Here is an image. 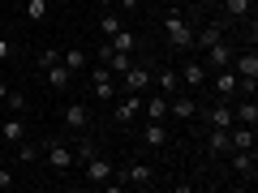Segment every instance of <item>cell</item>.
Returning a JSON list of instances; mask_svg holds the SVG:
<instances>
[{
  "label": "cell",
  "mask_w": 258,
  "mask_h": 193,
  "mask_svg": "<svg viewBox=\"0 0 258 193\" xmlns=\"http://www.w3.org/2000/svg\"><path fill=\"white\" fill-rule=\"evenodd\" d=\"M112 116H116L120 125H129V120H138V116H142V94H129V90H125V99L116 103V112H112Z\"/></svg>",
  "instance_id": "10"
},
{
  "label": "cell",
  "mask_w": 258,
  "mask_h": 193,
  "mask_svg": "<svg viewBox=\"0 0 258 193\" xmlns=\"http://www.w3.org/2000/svg\"><path fill=\"white\" fill-rule=\"evenodd\" d=\"M198 116H207V120H211V129H232V125H237V116H232V108H228V103H215L211 112H198Z\"/></svg>",
  "instance_id": "14"
},
{
  "label": "cell",
  "mask_w": 258,
  "mask_h": 193,
  "mask_svg": "<svg viewBox=\"0 0 258 193\" xmlns=\"http://www.w3.org/2000/svg\"><path fill=\"white\" fill-rule=\"evenodd\" d=\"M120 180H125V189H151V180H155V172H151L147 163H129L125 172H120Z\"/></svg>",
  "instance_id": "5"
},
{
  "label": "cell",
  "mask_w": 258,
  "mask_h": 193,
  "mask_svg": "<svg viewBox=\"0 0 258 193\" xmlns=\"http://www.w3.org/2000/svg\"><path fill=\"white\" fill-rule=\"evenodd\" d=\"M9 56H13V43H9L5 35H0V60H9Z\"/></svg>",
  "instance_id": "34"
},
{
  "label": "cell",
  "mask_w": 258,
  "mask_h": 193,
  "mask_svg": "<svg viewBox=\"0 0 258 193\" xmlns=\"http://www.w3.org/2000/svg\"><path fill=\"white\" fill-rule=\"evenodd\" d=\"M60 60H64V69H69V73H82V69H86V52H82V47H69Z\"/></svg>",
  "instance_id": "24"
},
{
  "label": "cell",
  "mask_w": 258,
  "mask_h": 193,
  "mask_svg": "<svg viewBox=\"0 0 258 193\" xmlns=\"http://www.w3.org/2000/svg\"><path fill=\"white\" fill-rule=\"evenodd\" d=\"M108 43H112V47H116V52H134V47H138V39H134V30H125V26H120V30H116V35H112V39H108Z\"/></svg>",
  "instance_id": "25"
},
{
  "label": "cell",
  "mask_w": 258,
  "mask_h": 193,
  "mask_svg": "<svg viewBox=\"0 0 258 193\" xmlns=\"http://www.w3.org/2000/svg\"><path fill=\"white\" fill-rule=\"evenodd\" d=\"M35 155H39L35 146H26V142H18V159H22V163H30V159H35Z\"/></svg>",
  "instance_id": "31"
},
{
  "label": "cell",
  "mask_w": 258,
  "mask_h": 193,
  "mask_svg": "<svg viewBox=\"0 0 258 193\" xmlns=\"http://www.w3.org/2000/svg\"><path fill=\"white\" fill-rule=\"evenodd\" d=\"M168 116H176V120H194V116H198V103H194V94H181V90H176L172 99H168Z\"/></svg>",
  "instance_id": "8"
},
{
  "label": "cell",
  "mask_w": 258,
  "mask_h": 193,
  "mask_svg": "<svg viewBox=\"0 0 258 193\" xmlns=\"http://www.w3.org/2000/svg\"><path fill=\"white\" fill-rule=\"evenodd\" d=\"M228 155H232V172L254 180V150H228Z\"/></svg>",
  "instance_id": "15"
},
{
  "label": "cell",
  "mask_w": 258,
  "mask_h": 193,
  "mask_svg": "<svg viewBox=\"0 0 258 193\" xmlns=\"http://www.w3.org/2000/svg\"><path fill=\"white\" fill-rule=\"evenodd\" d=\"M207 73H211V69H228V64H232V47L228 43H224V39H215V43L211 47H207Z\"/></svg>",
  "instance_id": "7"
},
{
  "label": "cell",
  "mask_w": 258,
  "mask_h": 193,
  "mask_svg": "<svg viewBox=\"0 0 258 193\" xmlns=\"http://www.w3.org/2000/svg\"><path fill=\"white\" fill-rule=\"evenodd\" d=\"M142 142H147V146H164V142H168L164 120H147V129H142Z\"/></svg>",
  "instance_id": "17"
},
{
  "label": "cell",
  "mask_w": 258,
  "mask_h": 193,
  "mask_svg": "<svg viewBox=\"0 0 258 193\" xmlns=\"http://www.w3.org/2000/svg\"><path fill=\"white\" fill-rule=\"evenodd\" d=\"M142 108H147V120H164L168 116V94H151V99H142Z\"/></svg>",
  "instance_id": "16"
},
{
  "label": "cell",
  "mask_w": 258,
  "mask_h": 193,
  "mask_svg": "<svg viewBox=\"0 0 258 193\" xmlns=\"http://www.w3.org/2000/svg\"><path fill=\"white\" fill-rule=\"evenodd\" d=\"M155 86H159V94H168V99H172V94H176V86H181L176 69H159V73H155Z\"/></svg>",
  "instance_id": "21"
},
{
  "label": "cell",
  "mask_w": 258,
  "mask_h": 193,
  "mask_svg": "<svg viewBox=\"0 0 258 193\" xmlns=\"http://www.w3.org/2000/svg\"><path fill=\"white\" fill-rule=\"evenodd\" d=\"M194 5H207V0H194Z\"/></svg>",
  "instance_id": "37"
},
{
  "label": "cell",
  "mask_w": 258,
  "mask_h": 193,
  "mask_svg": "<svg viewBox=\"0 0 258 193\" xmlns=\"http://www.w3.org/2000/svg\"><path fill=\"white\" fill-rule=\"evenodd\" d=\"M86 120H91L86 103H69V108H64V125L69 129H86Z\"/></svg>",
  "instance_id": "18"
},
{
  "label": "cell",
  "mask_w": 258,
  "mask_h": 193,
  "mask_svg": "<svg viewBox=\"0 0 258 193\" xmlns=\"http://www.w3.org/2000/svg\"><path fill=\"white\" fill-rule=\"evenodd\" d=\"M176 77H181V82L189 86V90H198V86L207 82V64H203V60H185V69H181Z\"/></svg>",
  "instance_id": "11"
},
{
  "label": "cell",
  "mask_w": 258,
  "mask_h": 193,
  "mask_svg": "<svg viewBox=\"0 0 258 193\" xmlns=\"http://www.w3.org/2000/svg\"><path fill=\"white\" fill-rule=\"evenodd\" d=\"M74 163H78L74 146H64V142H47V167H52V172H69Z\"/></svg>",
  "instance_id": "3"
},
{
  "label": "cell",
  "mask_w": 258,
  "mask_h": 193,
  "mask_svg": "<svg viewBox=\"0 0 258 193\" xmlns=\"http://www.w3.org/2000/svg\"><path fill=\"white\" fill-rule=\"evenodd\" d=\"M0 189H13V172L9 167H0Z\"/></svg>",
  "instance_id": "33"
},
{
  "label": "cell",
  "mask_w": 258,
  "mask_h": 193,
  "mask_svg": "<svg viewBox=\"0 0 258 193\" xmlns=\"http://www.w3.org/2000/svg\"><path fill=\"white\" fill-rule=\"evenodd\" d=\"M22 13H26V22H43L47 18V0H26V9H22Z\"/></svg>",
  "instance_id": "27"
},
{
  "label": "cell",
  "mask_w": 258,
  "mask_h": 193,
  "mask_svg": "<svg viewBox=\"0 0 258 193\" xmlns=\"http://www.w3.org/2000/svg\"><path fill=\"white\" fill-rule=\"evenodd\" d=\"M164 35H168V43H172L176 52L194 47V26L181 18V13H168V18H164Z\"/></svg>",
  "instance_id": "1"
},
{
  "label": "cell",
  "mask_w": 258,
  "mask_h": 193,
  "mask_svg": "<svg viewBox=\"0 0 258 193\" xmlns=\"http://www.w3.org/2000/svg\"><path fill=\"white\" fill-rule=\"evenodd\" d=\"M52 60H60V52H52V47H43V52H39V69H43V64H52Z\"/></svg>",
  "instance_id": "32"
},
{
  "label": "cell",
  "mask_w": 258,
  "mask_h": 193,
  "mask_svg": "<svg viewBox=\"0 0 258 193\" xmlns=\"http://www.w3.org/2000/svg\"><path fill=\"white\" fill-rule=\"evenodd\" d=\"M228 142H232V150H254V125H232L228 129Z\"/></svg>",
  "instance_id": "13"
},
{
  "label": "cell",
  "mask_w": 258,
  "mask_h": 193,
  "mask_svg": "<svg viewBox=\"0 0 258 193\" xmlns=\"http://www.w3.org/2000/svg\"><path fill=\"white\" fill-rule=\"evenodd\" d=\"M215 39H224V26H220V22H211V26H203V30H194V47H211Z\"/></svg>",
  "instance_id": "20"
},
{
  "label": "cell",
  "mask_w": 258,
  "mask_h": 193,
  "mask_svg": "<svg viewBox=\"0 0 258 193\" xmlns=\"http://www.w3.org/2000/svg\"><path fill=\"white\" fill-rule=\"evenodd\" d=\"M0 133H5V142H13V146H18V142H26V125H22L18 116L5 120V129H0Z\"/></svg>",
  "instance_id": "22"
},
{
  "label": "cell",
  "mask_w": 258,
  "mask_h": 193,
  "mask_svg": "<svg viewBox=\"0 0 258 193\" xmlns=\"http://www.w3.org/2000/svg\"><path fill=\"white\" fill-rule=\"evenodd\" d=\"M95 5H99V9H112V5H116V0H95Z\"/></svg>",
  "instance_id": "36"
},
{
  "label": "cell",
  "mask_w": 258,
  "mask_h": 193,
  "mask_svg": "<svg viewBox=\"0 0 258 193\" xmlns=\"http://www.w3.org/2000/svg\"><path fill=\"white\" fill-rule=\"evenodd\" d=\"M211 86H215L220 99H232V94H237V73H232V64L228 69H211Z\"/></svg>",
  "instance_id": "9"
},
{
  "label": "cell",
  "mask_w": 258,
  "mask_h": 193,
  "mask_svg": "<svg viewBox=\"0 0 258 193\" xmlns=\"http://www.w3.org/2000/svg\"><path fill=\"white\" fill-rule=\"evenodd\" d=\"M120 26H125V22H120V13H103V18H99V30H103V35H108V39L116 35Z\"/></svg>",
  "instance_id": "28"
},
{
  "label": "cell",
  "mask_w": 258,
  "mask_h": 193,
  "mask_svg": "<svg viewBox=\"0 0 258 193\" xmlns=\"http://www.w3.org/2000/svg\"><path fill=\"white\" fill-rule=\"evenodd\" d=\"M120 9H138V0H116Z\"/></svg>",
  "instance_id": "35"
},
{
  "label": "cell",
  "mask_w": 258,
  "mask_h": 193,
  "mask_svg": "<svg viewBox=\"0 0 258 193\" xmlns=\"http://www.w3.org/2000/svg\"><path fill=\"white\" fill-rule=\"evenodd\" d=\"M129 64H134V52H116V47H112V56H108V69H112V73L120 77Z\"/></svg>",
  "instance_id": "26"
},
{
  "label": "cell",
  "mask_w": 258,
  "mask_h": 193,
  "mask_svg": "<svg viewBox=\"0 0 258 193\" xmlns=\"http://www.w3.org/2000/svg\"><path fill=\"white\" fill-rule=\"evenodd\" d=\"M0 103H5L9 112H22V108H26V94H22V90H5V99H0Z\"/></svg>",
  "instance_id": "29"
},
{
  "label": "cell",
  "mask_w": 258,
  "mask_h": 193,
  "mask_svg": "<svg viewBox=\"0 0 258 193\" xmlns=\"http://www.w3.org/2000/svg\"><path fill=\"white\" fill-rule=\"evenodd\" d=\"M43 73H47V86H52V90H64V86L74 82V73L64 69V60H52V64H43Z\"/></svg>",
  "instance_id": "12"
},
{
  "label": "cell",
  "mask_w": 258,
  "mask_h": 193,
  "mask_svg": "<svg viewBox=\"0 0 258 193\" xmlns=\"http://www.w3.org/2000/svg\"><path fill=\"white\" fill-rule=\"evenodd\" d=\"M232 116H237L241 125H254V129H258V103H254V99H245L241 108H232Z\"/></svg>",
  "instance_id": "23"
},
{
  "label": "cell",
  "mask_w": 258,
  "mask_h": 193,
  "mask_svg": "<svg viewBox=\"0 0 258 193\" xmlns=\"http://www.w3.org/2000/svg\"><path fill=\"white\" fill-rule=\"evenodd\" d=\"M120 86H125L129 94H147V86H151V73H147V69H138V64H129L125 73H120Z\"/></svg>",
  "instance_id": "6"
},
{
  "label": "cell",
  "mask_w": 258,
  "mask_h": 193,
  "mask_svg": "<svg viewBox=\"0 0 258 193\" xmlns=\"http://www.w3.org/2000/svg\"><path fill=\"white\" fill-rule=\"evenodd\" d=\"M224 13H228V18H245V13H249V0H224Z\"/></svg>",
  "instance_id": "30"
},
{
  "label": "cell",
  "mask_w": 258,
  "mask_h": 193,
  "mask_svg": "<svg viewBox=\"0 0 258 193\" xmlns=\"http://www.w3.org/2000/svg\"><path fill=\"white\" fill-rule=\"evenodd\" d=\"M91 90L99 103H112V94H116V73H112L108 64H95L91 69Z\"/></svg>",
  "instance_id": "2"
},
{
  "label": "cell",
  "mask_w": 258,
  "mask_h": 193,
  "mask_svg": "<svg viewBox=\"0 0 258 193\" xmlns=\"http://www.w3.org/2000/svg\"><path fill=\"white\" fill-rule=\"evenodd\" d=\"M82 167H86V180H95V184H108L112 180V163L99 155V150H91V155L82 159Z\"/></svg>",
  "instance_id": "4"
},
{
  "label": "cell",
  "mask_w": 258,
  "mask_h": 193,
  "mask_svg": "<svg viewBox=\"0 0 258 193\" xmlns=\"http://www.w3.org/2000/svg\"><path fill=\"white\" fill-rule=\"evenodd\" d=\"M207 150H211V159H215V155H228V150H232L228 129H211V138H207Z\"/></svg>",
  "instance_id": "19"
}]
</instances>
